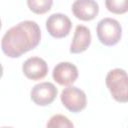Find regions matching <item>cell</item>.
Listing matches in <instances>:
<instances>
[{"instance_id": "4", "label": "cell", "mask_w": 128, "mask_h": 128, "mask_svg": "<svg viewBox=\"0 0 128 128\" xmlns=\"http://www.w3.org/2000/svg\"><path fill=\"white\" fill-rule=\"evenodd\" d=\"M60 98L63 106L73 113H78L82 111L87 105V98L85 92L75 86H70L63 89Z\"/></svg>"}, {"instance_id": "5", "label": "cell", "mask_w": 128, "mask_h": 128, "mask_svg": "<svg viewBox=\"0 0 128 128\" xmlns=\"http://www.w3.org/2000/svg\"><path fill=\"white\" fill-rule=\"evenodd\" d=\"M72 23L68 16L62 13H54L46 20V29L54 38H64L71 30Z\"/></svg>"}, {"instance_id": "7", "label": "cell", "mask_w": 128, "mask_h": 128, "mask_svg": "<svg viewBox=\"0 0 128 128\" xmlns=\"http://www.w3.org/2000/svg\"><path fill=\"white\" fill-rule=\"evenodd\" d=\"M52 76L59 85L69 86L78 78V69L70 62H60L54 67Z\"/></svg>"}, {"instance_id": "11", "label": "cell", "mask_w": 128, "mask_h": 128, "mask_svg": "<svg viewBox=\"0 0 128 128\" xmlns=\"http://www.w3.org/2000/svg\"><path fill=\"white\" fill-rule=\"evenodd\" d=\"M53 4V0H27L28 8L35 14H45Z\"/></svg>"}, {"instance_id": "1", "label": "cell", "mask_w": 128, "mask_h": 128, "mask_svg": "<svg viewBox=\"0 0 128 128\" xmlns=\"http://www.w3.org/2000/svg\"><path fill=\"white\" fill-rule=\"evenodd\" d=\"M41 40V30L35 21L25 20L5 32L1 41L3 53L10 58H18L36 48Z\"/></svg>"}, {"instance_id": "10", "label": "cell", "mask_w": 128, "mask_h": 128, "mask_svg": "<svg viewBox=\"0 0 128 128\" xmlns=\"http://www.w3.org/2000/svg\"><path fill=\"white\" fill-rule=\"evenodd\" d=\"M91 44V33L90 30L83 25H77L75 28L73 40L70 46V52L73 54L82 53Z\"/></svg>"}, {"instance_id": "6", "label": "cell", "mask_w": 128, "mask_h": 128, "mask_svg": "<svg viewBox=\"0 0 128 128\" xmlns=\"http://www.w3.org/2000/svg\"><path fill=\"white\" fill-rule=\"evenodd\" d=\"M58 94V90L51 82H41L36 84L30 92L31 100L38 106H47L51 104Z\"/></svg>"}, {"instance_id": "12", "label": "cell", "mask_w": 128, "mask_h": 128, "mask_svg": "<svg viewBox=\"0 0 128 128\" xmlns=\"http://www.w3.org/2000/svg\"><path fill=\"white\" fill-rule=\"evenodd\" d=\"M108 11L114 14H124L128 12V0H105Z\"/></svg>"}, {"instance_id": "13", "label": "cell", "mask_w": 128, "mask_h": 128, "mask_svg": "<svg viewBox=\"0 0 128 128\" xmlns=\"http://www.w3.org/2000/svg\"><path fill=\"white\" fill-rule=\"evenodd\" d=\"M74 125L73 123L64 115L56 114L52 116L49 121L47 122V127H53V128H72Z\"/></svg>"}, {"instance_id": "9", "label": "cell", "mask_w": 128, "mask_h": 128, "mask_svg": "<svg viewBox=\"0 0 128 128\" xmlns=\"http://www.w3.org/2000/svg\"><path fill=\"white\" fill-rule=\"evenodd\" d=\"M74 16L82 21L93 20L99 13V5L95 0H75L72 4Z\"/></svg>"}, {"instance_id": "2", "label": "cell", "mask_w": 128, "mask_h": 128, "mask_svg": "<svg viewBox=\"0 0 128 128\" xmlns=\"http://www.w3.org/2000/svg\"><path fill=\"white\" fill-rule=\"evenodd\" d=\"M106 86L114 100L120 103L128 102V74L121 68H115L108 72Z\"/></svg>"}, {"instance_id": "3", "label": "cell", "mask_w": 128, "mask_h": 128, "mask_svg": "<svg viewBox=\"0 0 128 128\" xmlns=\"http://www.w3.org/2000/svg\"><path fill=\"white\" fill-rule=\"evenodd\" d=\"M97 37L105 46L116 45L122 36L120 23L113 18H103L97 24Z\"/></svg>"}, {"instance_id": "8", "label": "cell", "mask_w": 128, "mask_h": 128, "mask_svg": "<svg viewBox=\"0 0 128 128\" xmlns=\"http://www.w3.org/2000/svg\"><path fill=\"white\" fill-rule=\"evenodd\" d=\"M24 75L31 80H40L48 73V65L46 61L40 57H30L22 65Z\"/></svg>"}]
</instances>
